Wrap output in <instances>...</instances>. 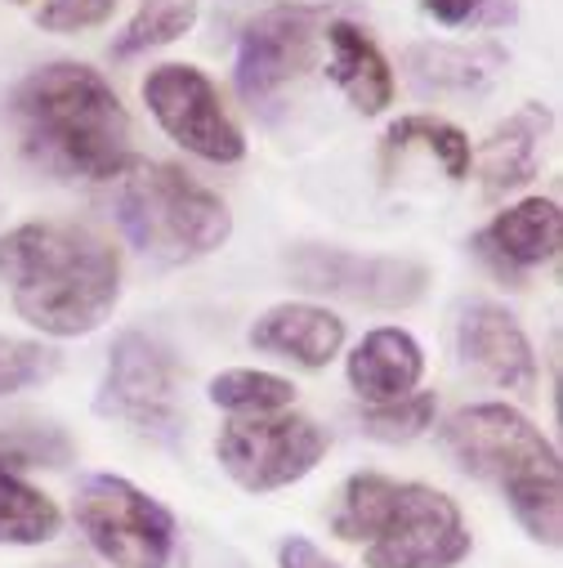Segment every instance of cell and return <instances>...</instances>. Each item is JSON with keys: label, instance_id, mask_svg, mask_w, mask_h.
<instances>
[{"label": "cell", "instance_id": "16", "mask_svg": "<svg viewBox=\"0 0 563 568\" xmlns=\"http://www.w3.org/2000/svg\"><path fill=\"white\" fill-rule=\"evenodd\" d=\"M550 130V108L545 103H523L514 116H505L474 153V171L483 180V197H510L536 180V153Z\"/></svg>", "mask_w": 563, "mask_h": 568}, {"label": "cell", "instance_id": "28", "mask_svg": "<svg viewBox=\"0 0 563 568\" xmlns=\"http://www.w3.org/2000/svg\"><path fill=\"white\" fill-rule=\"evenodd\" d=\"M420 6H426V14L439 19L443 28H461V23L483 14V0H420Z\"/></svg>", "mask_w": 563, "mask_h": 568}, {"label": "cell", "instance_id": "9", "mask_svg": "<svg viewBox=\"0 0 563 568\" xmlns=\"http://www.w3.org/2000/svg\"><path fill=\"white\" fill-rule=\"evenodd\" d=\"M287 268L296 287L362 310H411L430 292V268L407 255H362L345 246L305 242L287 255Z\"/></svg>", "mask_w": 563, "mask_h": 568}, {"label": "cell", "instance_id": "13", "mask_svg": "<svg viewBox=\"0 0 563 568\" xmlns=\"http://www.w3.org/2000/svg\"><path fill=\"white\" fill-rule=\"evenodd\" d=\"M474 255L505 282H519L550 264L563 246V211L554 197H523L505 211H497L474 237H470Z\"/></svg>", "mask_w": 563, "mask_h": 568}, {"label": "cell", "instance_id": "3", "mask_svg": "<svg viewBox=\"0 0 563 568\" xmlns=\"http://www.w3.org/2000/svg\"><path fill=\"white\" fill-rule=\"evenodd\" d=\"M439 444L461 475L505 497L514 524L532 541L550 550L563 546V466L541 425L510 403H470L443 420Z\"/></svg>", "mask_w": 563, "mask_h": 568}, {"label": "cell", "instance_id": "5", "mask_svg": "<svg viewBox=\"0 0 563 568\" xmlns=\"http://www.w3.org/2000/svg\"><path fill=\"white\" fill-rule=\"evenodd\" d=\"M112 184V215L121 233L153 264L180 268L215 255L233 237V211L171 162H130Z\"/></svg>", "mask_w": 563, "mask_h": 568}, {"label": "cell", "instance_id": "19", "mask_svg": "<svg viewBox=\"0 0 563 568\" xmlns=\"http://www.w3.org/2000/svg\"><path fill=\"white\" fill-rule=\"evenodd\" d=\"M501 68L497 50H470V45H416L407 54V72L416 90L434 94H470L483 90Z\"/></svg>", "mask_w": 563, "mask_h": 568}, {"label": "cell", "instance_id": "11", "mask_svg": "<svg viewBox=\"0 0 563 568\" xmlns=\"http://www.w3.org/2000/svg\"><path fill=\"white\" fill-rule=\"evenodd\" d=\"M327 23L331 19L323 6H282L242 28L233 81L250 112H268L291 81H300V72L314 63V45Z\"/></svg>", "mask_w": 563, "mask_h": 568}, {"label": "cell", "instance_id": "23", "mask_svg": "<svg viewBox=\"0 0 563 568\" xmlns=\"http://www.w3.org/2000/svg\"><path fill=\"white\" fill-rule=\"evenodd\" d=\"M434 416H439V398L430 389H411L407 398H393V403H367L358 425L376 444H411L430 430Z\"/></svg>", "mask_w": 563, "mask_h": 568}, {"label": "cell", "instance_id": "10", "mask_svg": "<svg viewBox=\"0 0 563 568\" xmlns=\"http://www.w3.org/2000/svg\"><path fill=\"white\" fill-rule=\"evenodd\" d=\"M144 103L175 144L211 166H233L246 158V134L228 116L215 81L193 63H162L144 77Z\"/></svg>", "mask_w": 563, "mask_h": 568}, {"label": "cell", "instance_id": "17", "mask_svg": "<svg viewBox=\"0 0 563 568\" xmlns=\"http://www.w3.org/2000/svg\"><path fill=\"white\" fill-rule=\"evenodd\" d=\"M323 41H327V77L340 85V94L362 116L385 112L393 103V72L380 45L349 19H331L323 28Z\"/></svg>", "mask_w": 563, "mask_h": 568}, {"label": "cell", "instance_id": "18", "mask_svg": "<svg viewBox=\"0 0 563 568\" xmlns=\"http://www.w3.org/2000/svg\"><path fill=\"white\" fill-rule=\"evenodd\" d=\"M63 528V510L50 493L28 484L10 462H0V546H45Z\"/></svg>", "mask_w": 563, "mask_h": 568}, {"label": "cell", "instance_id": "21", "mask_svg": "<svg viewBox=\"0 0 563 568\" xmlns=\"http://www.w3.org/2000/svg\"><path fill=\"white\" fill-rule=\"evenodd\" d=\"M385 149L389 153H407V149H426L448 180H470V162H474V149H470V134L443 116H426V112H416V116H398L385 134Z\"/></svg>", "mask_w": 563, "mask_h": 568}, {"label": "cell", "instance_id": "6", "mask_svg": "<svg viewBox=\"0 0 563 568\" xmlns=\"http://www.w3.org/2000/svg\"><path fill=\"white\" fill-rule=\"evenodd\" d=\"M76 528L112 568H171L180 550L175 515L139 484L121 475H90L72 501Z\"/></svg>", "mask_w": 563, "mask_h": 568}, {"label": "cell", "instance_id": "25", "mask_svg": "<svg viewBox=\"0 0 563 568\" xmlns=\"http://www.w3.org/2000/svg\"><path fill=\"white\" fill-rule=\"evenodd\" d=\"M59 372V349L23 336H0V398L32 389Z\"/></svg>", "mask_w": 563, "mask_h": 568}, {"label": "cell", "instance_id": "22", "mask_svg": "<svg viewBox=\"0 0 563 568\" xmlns=\"http://www.w3.org/2000/svg\"><path fill=\"white\" fill-rule=\"evenodd\" d=\"M206 398L233 416H273V412H291L296 403V385L287 376L273 372H255V367H228L219 376H211Z\"/></svg>", "mask_w": 563, "mask_h": 568}, {"label": "cell", "instance_id": "2", "mask_svg": "<svg viewBox=\"0 0 563 568\" xmlns=\"http://www.w3.org/2000/svg\"><path fill=\"white\" fill-rule=\"evenodd\" d=\"M10 121L32 166L54 180L108 184L130 171V112L90 63H45L10 94Z\"/></svg>", "mask_w": 563, "mask_h": 568}, {"label": "cell", "instance_id": "27", "mask_svg": "<svg viewBox=\"0 0 563 568\" xmlns=\"http://www.w3.org/2000/svg\"><path fill=\"white\" fill-rule=\"evenodd\" d=\"M277 568H340V564L327 559L309 537H287L277 546Z\"/></svg>", "mask_w": 563, "mask_h": 568}, {"label": "cell", "instance_id": "15", "mask_svg": "<svg viewBox=\"0 0 563 568\" xmlns=\"http://www.w3.org/2000/svg\"><path fill=\"white\" fill-rule=\"evenodd\" d=\"M345 376L362 403H393L407 398L426 376V349L407 327H376L354 345Z\"/></svg>", "mask_w": 563, "mask_h": 568}, {"label": "cell", "instance_id": "12", "mask_svg": "<svg viewBox=\"0 0 563 568\" xmlns=\"http://www.w3.org/2000/svg\"><path fill=\"white\" fill-rule=\"evenodd\" d=\"M457 354H461V367L492 381L497 389H510L519 398H532L536 394V354H532V341L528 332L519 327V318L505 310V305H492V301H470L457 318Z\"/></svg>", "mask_w": 563, "mask_h": 568}, {"label": "cell", "instance_id": "24", "mask_svg": "<svg viewBox=\"0 0 563 568\" xmlns=\"http://www.w3.org/2000/svg\"><path fill=\"white\" fill-rule=\"evenodd\" d=\"M0 462H10V466H68L72 439L59 430V425L14 420L0 430Z\"/></svg>", "mask_w": 563, "mask_h": 568}, {"label": "cell", "instance_id": "26", "mask_svg": "<svg viewBox=\"0 0 563 568\" xmlns=\"http://www.w3.org/2000/svg\"><path fill=\"white\" fill-rule=\"evenodd\" d=\"M112 10H116V0H41V6H37V23L45 32L72 37V32H85V28L108 23Z\"/></svg>", "mask_w": 563, "mask_h": 568}, {"label": "cell", "instance_id": "8", "mask_svg": "<svg viewBox=\"0 0 563 568\" xmlns=\"http://www.w3.org/2000/svg\"><path fill=\"white\" fill-rule=\"evenodd\" d=\"M215 457L242 493H277L318 470L327 457V430L305 412L233 416L215 439Z\"/></svg>", "mask_w": 563, "mask_h": 568}, {"label": "cell", "instance_id": "1", "mask_svg": "<svg viewBox=\"0 0 563 568\" xmlns=\"http://www.w3.org/2000/svg\"><path fill=\"white\" fill-rule=\"evenodd\" d=\"M0 282L28 327L76 341L112 318L121 301V255L85 224L28 220L0 233Z\"/></svg>", "mask_w": 563, "mask_h": 568}, {"label": "cell", "instance_id": "4", "mask_svg": "<svg viewBox=\"0 0 563 568\" xmlns=\"http://www.w3.org/2000/svg\"><path fill=\"white\" fill-rule=\"evenodd\" d=\"M331 532L358 546L367 568H457L474 546L448 493L376 470L345 479L331 506Z\"/></svg>", "mask_w": 563, "mask_h": 568}, {"label": "cell", "instance_id": "7", "mask_svg": "<svg viewBox=\"0 0 563 568\" xmlns=\"http://www.w3.org/2000/svg\"><path fill=\"white\" fill-rule=\"evenodd\" d=\"M94 412L130 425L134 435L153 444H175L184 435L175 354L144 332H121L108 349Z\"/></svg>", "mask_w": 563, "mask_h": 568}, {"label": "cell", "instance_id": "20", "mask_svg": "<svg viewBox=\"0 0 563 568\" xmlns=\"http://www.w3.org/2000/svg\"><path fill=\"white\" fill-rule=\"evenodd\" d=\"M197 23V0H139V10L130 14V23L112 37L108 54L116 63L125 59H139L149 50H162V45H175L180 37H188Z\"/></svg>", "mask_w": 563, "mask_h": 568}, {"label": "cell", "instance_id": "14", "mask_svg": "<svg viewBox=\"0 0 563 568\" xmlns=\"http://www.w3.org/2000/svg\"><path fill=\"white\" fill-rule=\"evenodd\" d=\"M250 345L259 354L287 358V363H296L305 372H323L345 349V318L331 314L327 305L287 301V305H273V310H264L255 318Z\"/></svg>", "mask_w": 563, "mask_h": 568}]
</instances>
